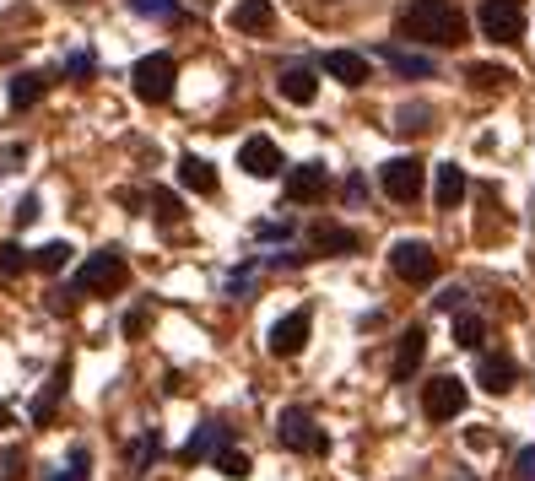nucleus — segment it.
<instances>
[{
	"mask_svg": "<svg viewBox=\"0 0 535 481\" xmlns=\"http://www.w3.org/2000/svg\"><path fill=\"white\" fill-rule=\"evenodd\" d=\"M227 438H233V433H227L222 422H200V433H195V444L184 449V460H206V454H217L227 444Z\"/></svg>",
	"mask_w": 535,
	"mask_h": 481,
	"instance_id": "obj_24",
	"label": "nucleus"
},
{
	"mask_svg": "<svg viewBox=\"0 0 535 481\" xmlns=\"http://www.w3.org/2000/svg\"><path fill=\"white\" fill-rule=\"evenodd\" d=\"M87 465H92V460H87V449L76 444V449H71V471H65V476H55V481H87Z\"/></svg>",
	"mask_w": 535,
	"mask_h": 481,
	"instance_id": "obj_32",
	"label": "nucleus"
},
{
	"mask_svg": "<svg viewBox=\"0 0 535 481\" xmlns=\"http://www.w3.org/2000/svg\"><path fill=\"white\" fill-rule=\"evenodd\" d=\"M65 384H71V363H60V368H55V379H49V390L33 400V422H38V427H44V422L60 411V400H65Z\"/></svg>",
	"mask_w": 535,
	"mask_h": 481,
	"instance_id": "obj_20",
	"label": "nucleus"
},
{
	"mask_svg": "<svg viewBox=\"0 0 535 481\" xmlns=\"http://www.w3.org/2000/svg\"><path fill=\"white\" fill-rule=\"evenodd\" d=\"M217 471H222L227 481H244V476H249V454H244V449H227V444H222V449H217Z\"/></svg>",
	"mask_w": 535,
	"mask_h": 481,
	"instance_id": "obj_29",
	"label": "nucleus"
},
{
	"mask_svg": "<svg viewBox=\"0 0 535 481\" xmlns=\"http://www.w3.org/2000/svg\"><path fill=\"white\" fill-rule=\"evenodd\" d=\"M390 265H395L400 282H411V287H427L438 276V255H433V244H422V238H400L390 249Z\"/></svg>",
	"mask_w": 535,
	"mask_h": 481,
	"instance_id": "obj_5",
	"label": "nucleus"
},
{
	"mask_svg": "<svg viewBox=\"0 0 535 481\" xmlns=\"http://www.w3.org/2000/svg\"><path fill=\"white\" fill-rule=\"evenodd\" d=\"M254 238H287V227L282 222H260V227H254Z\"/></svg>",
	"mask_w": 535,
	"mask_h": 481,
	"instance_id": "obj_39",
	"label": "nucleus"
},
{
	"mask_svg": "<svg viewBox=\"0 0 535 481\" xmlns=\"http://www.w3.org/2000/svg\"><path fill=\"white\" fill-rule=\"evenodd\" d=\"M125 282H130V265L119 249H98V255H87V265L76 271V292H87V298H114Z\"/></svg>",
	"mask_w": 535,
	"mask_h": 481,
	"instance_id": "obj_2",
	"label": "nucleus"
},
{
	"mask_svg": "<svg viewBox=\"0 0 535 481\" xmlns=\"http://www.w3.org/2000/svg\"><path fill=\"white\" fill-rule=\"evenodd\" d=\"M460 298H465V292H460V287H444V292H438V298H433V303H438V309H444V314H454V309H460Z\"/></svg>",
	"mask_w": 535,
	"mask_h": 481,
	"instance_id": "obj_36",
	"label": "nucleus"
},
{
	"mask_svg": "<svg viewBox=\"0 0 535 481\" xmlns=\"http://www.w3.org/2000/svg\"><path fill=\"white\" fill-rule=\"evenodd\" d=\"M71 6H82V0H71Z\"/></svg>",
	"mask_w": 535,
	"mask_h": 481,
	"instance_id": "obj_41",
	"label": "nucleus"
},
{
	"mask_svg": "<svg viewBox=\"0 0 535 481\" xmlns=\"http://www.w3.org/2000/svg\"><path fill=\"white\" fill-rule=\"evenodd\" d=\"M514 379H519V368H514V357H503V352H487L476 363V384L487 395H508V390H514Z\"/></svg>",
	"mask_w": 535,
	"mask_h": 481,
	"instance_id": "obj_14",
	"label": "nucleus"
},
{
	"mask_svg": "<svg viewBox=\"0 0 535 481\" xmlns=\"http://www.w3.org/2000/svg\"><path fill=\"white\" fill-rule=\"evenodd\" d=\"M6 427H11V411H6V406H0V433H6Z\"/></svg>",
	"mask_w": 535,
	"mask_h": 481,
	"instance_id": "obj_40",
	"label": "nucleus"
},
{
	"mask_svg": "<svg viewBox=\"0 0 535 481\" xmlns=\"http://www.w3.org/2000/svg\"><path fill=\"white\" fill-rule=\"evenodd\" d=\"M422 179H427V168L417 163V157H390V163L379 168V184H384V195L400 200V206H411V200L422 195Z\"/></svg>",
	"mask_w": 535,
	"mask_h": 481,
	"instance_id": "obj_7",
	"label": "nucleus"
},
{
	"mask_svg": "<svg viewBox=\"0 0 535 481\" xmlns=\"http://www.w3.org/2000/svg\"><path fill=\"white\" fill-rule=\"evenodd\" d=\"M465 82L476 92H503V87H514V71L508 65H465Z\"/></svg>",
	"mask_w": 535,
	"mask_h": 481,
	"instance_id": "obj_23",
	"label": "nucleus"
},
{
	"mask_svg": "<svg viewBox=\"0 0 535 481\" xmlns=\"http://www.w3.org/2000/svg\"><path fill=\"white\" fill-rule=\"evenodd\" d=\"M152 206H157V217H163L168 227L184 217V206H179V195H173V190H152Z\"/></svg>",
	"mask_w": 535,
	"mask_h": 481,
	"instance_id": "obj_30",
	"label": "nucleus"
},
{
	"mask_svg": "<svg viewBox=\"0 0 535 481\" xmlns=\"http://www.w3.org/2000/svg\"><path fill=\"white\" fill-rule=\"evenodd\" d=\"M276 427H282V444H287L292 454H325V449H330V438L319 433V427H314V417H309L303 406H287V411H282V422H276Z\"/></svg>",
	"mask_w": 535,
	"mask_h": 481,
	"instance_id": "obj_8",
	"label": "nucleus"
},
{
	"mask_svg": "<svg viewBox=\"0 0 535 481\" xmlns=\"http://www.w3.org/2000/svg\"><path fill=\"white\" fill-rule=\"evenodd\" d=\"M481 341H487V325H481L476 314H454V346H465V352H476Z\"/></svg>",
	"mask_w": 535,
	"mask_h": 481,
	"instance_id": "obj_25",
	"label": "nucleus"
},
{
	"mask_svg": "<svg viewBox=\"0 0 535 481\" xmlns=\"http://www.w3.org/2000/svg\"><path fill=\"white\" fill-rule=\"evenodd\" d=\"M65 71H71L76 82H87V76L98 71V60H92V55H71V60H65Z\"/></svg>",
	"mask_w": 535,
	"mask_h": 481,
	"instance_id": "obj_34",
	"label": "nucleus"
},
{
	"mask_svg": "<svg viewBox=\"0 0 535 481\" xmlns=\"http://www.w3.org/2000/svg\"><path fill=\"white\" fill-rule=\"evenodd\" d=\"M319 65H325L336 82H346V87H363V82H368V60L352 55V49H330V55L319 60Z\"/></svg>",
	"mask_w": 535,
	"mask_h": 481,
	"instance_id": "obj_17",
	"label": "nucleus"
},
{
	"mask_svg": "<svg viewBox=\"0 0 535 481\" xmlns=\"http://www.w3.org/2000/svg\"><path fill=\"white\" fill-rule=\"evenodd\" d=\"M379 60L390 65V71H400V76H417V82H427V76L438 71V65L427 60V55H411V49H395V44H384V49H379Z\"/></svg>",
	"mask_w": 535,
	"mask_h": 481,
	"instance_id": "obj_19",
	"label": "nucleus"
},
{
	"mask_svg": "<svg viewBox=\"0 0 535 481\" xmlns=\"http://www.w3.org/2000/svg\"><path fill=\"white\" fill-rule=\"evenodd\" d=\"M357 244H363V238H357L352 227H341V222H314L309 227V249H314V255H357Z\"/></svg>",
	"mask_w": 535,
	"mask_h": 481,
	"instance_id": "obj_13",
	"label": "nucleus"
},
{
	"mask_svg": "<svg viewBox=\"0 0 535 481\" xmlns=\"http://www.w3.org/2000/svg\"><path fill=\"white\" fill-rule=\"evenodd\" d=\"M276 92H282L287 103H303V109H309V103L319 98V76H314V65H287L282 82H276Z\"/></svg>",
	"mask_w": 535,
	"mask_h": 481,
	"instance_id": "obj_16",
	"label": "nucleus"
},
{
	"mask_svg": "<svg viewBox=\"0 0 535 481\" xmlns=\"http://www.w3.org/2000/svg\"><path fill=\"white\" fill-rule=\"evenodd\" d=\"M130 11H136V17H152V22H179L184 17L179 0H130Z\"/></svg>",
	"mask_w": 535,
	"mask_h": 481,
	"instance_id": "obj_26",
	"label": "nucleus"
},
{
	"mask_svg": "<svg viewBox=\"0 0 535 481\" xmlns=\"http://www.w3.org/2000/svg\"><path fill=\"white\" fill-rule=\"evenodd\" d=\"M173 76H179V65H173V55H141L136 71H130V82H136V98L141 103H168L173 98Z\"/></svg>",
	"mask_w": 535,
	"mask_h": 481,
	"instance_id": "obj_3",
	"label": "nucleus"
},
{
	"mask_svg": "<svg viewBox=\"0 0 535 481\" xmlns=\"http://www.w3.org/2000/svg\"><path fill=\"white\" fill-rule=\"evenodd\" d=\"M227 22H233L238 33H271L276 28V6L271 0H238V6L227 11Z\"/></svg>",
	"mask_w": 535,
	"mask_h": 481,
	"instance_id": "obj_15",
	"label": "nucleus"
},
{
	"mask_svg": "<svg viewBox=\"0 0 535 481\" xmlns=\"http://www.w3.org/2000/svg\"><path fill=\"white\" fill-rule=\"evenodd\" d=\"M325 190H330V173L319 163H303V168L287 173V200L292 206H314V200H325Z\"/></svg>",
	"mask_w": 535,
	"mask_h": 481,
	"instance_id": "obj_11",
	"label": "nucleus"
},
{
	"mask_svg": "<svg viewBox=\"0 0 535 481\" xmlns=\"http://www.w3.org/2000/svg\"><path fill=\"white\" fill-rule=\"evenodd\" d=\"M433 200H438L444 211H454V206H460V200H465V168H454V163H444V168H438Z\"/></svg>",
	"mask_w": 535,
	"mask_h": 481,
	"instance_id": "obj_22",
	"label": "nucleus"
},
{
	"mask_svg": "<svg viewBox=\"0 0 535 481\" xmlns=\"http://www.w3.org/2000/svg\"><path fill=\"white\" fill-rule=\"evenodd\" d=\"M476 22L492 44H519L525 38V0H481Z\"/></svg>",
	"mask_w": 535,
	"mask_h": 481,
	"instance_id": "obj_4",
	"label": "nucleus"
},
{
	"mask_svg": "<svg viewBox=\"0 0 535 481\" xmlns=\"http://www.w3.org/2000/svg\"><path fill=\"white\" fill-rule=\"evenodd\" d=\"M49 82H55L49 71H22V76H11V109H17V114L33 109V103L49 92Z\"/></svg>",
	"mask_w": 535,
	"mask_h": 481,
	"instance_id": "obj_18",
	"label": "nucleus"
},
{
	"mask_svg": "<svg viewBox=\"0 0 535 481\" xmlns=\"http://www.w3.org/2000/svg\"><path fill=\"white\" fill-rule=\"evenodd\" d=\"M146 325H152V314H146V309L130 314V319H125V336H146Z\"/></svg>",
	"mask_w": 535,
	"mask_h": 481,
	"instance_id": "obj_37",
	"label": "nucleus"
},
{
	"mask_svg": "<svg viewBox=\"0 0 535 481\" xmlns=\"http://www.w3.org/2000/svg\"><path fill=\"white\" fill-rule=\"evenodd\" d=\"M422 357H427V330H422V325H411L406 336L395 341V363H390V379H395V384H406L411 373L422 368Z\"/></svg>",
	"mask_w": 535,
	"mask_h": 481,
	"instance_id": "obj_12",
	"label": "nucleus"
},
{
	"mask_svg": "<svg viewBox=\"0 0 535 481\" xmlns=\"http://www.w3.org/2000/svg\"><path fill=\"white\" fill-rule=\"evenodd\" d=\"M238 168H244L249 179H276V173H282V146L265 141V136H249L238 146Z\"/></svg>",
	"mask_w": 535,
	"mask_h": 481,
	"instance_id": "obj_10",
	"label": "nucleus"
},
{
	"mask_svg": "<svg viewBox=\"0 0 535 481\" xmlns=\"http://www.w3.org/2000/svg\"><path fill=\"white\" fill-rule=\"evenodd\" d=\"M33 217H38V200H33V195H22V200H17V222L28 227Z\"/></svg>",
	"mask_w": 535,
	"mask_h": 481,
	"instance_id": "obj_38",
	"label": "nucleus"
},
{
	"mask_svg": "<svg viewBox=\"0 0 535 481\" xmlns=\"http://www.w3.org/2000/svg\"><path fill=\"white\" fill-rule=\"evenodd\" d=\"M33 265H38V271H44V276L65 271V265H71V244H44V249H38V255H33Z\"/></svg>",
	"mask_w": 535,
	"mask_h": 481,
	"instance_id": "obj_28",
	"label": "nucleus"
},
{
	"mask_svg": "<svg viewBox=\"0 0 535 481\" xmlns=\"http://www.w3.org/2000/svg\"><path fill=\"white\" fill-rule=\"evenodd\" d=\"M0 271H6V276H22V271H28V255H22L17 244H0Z\"/></svg>",
	"mask_w": 535,
	"mask_h": 481,
	"instance_id": "obj_31",
	"label": "nucleus"
},
{
	"mask_svg": "<svg viewBox=\"0 0 535 481\" xmlns=\"http://www.w3.org/2000/svg\"><path fill=\"white\" fill-rule=\"evenodd\" d=\"M22 157H28V146H6V152H0V179H6V173H17Z\"/></svg>",
	"mask_w": 535,
	"mask_h": 481,
	"instance_id": "obj_35",
	"label": "nucleus"
},
{
	"mask_svg": "<svg viewBox=\"0 0 535 481\" xmlns=\"http://www.w3.org/2000/svg\"><path fill=\"white\" fill-rule=\"evenodd\" d=\"M427 119H433L427 103H406V109L395 114V130H400V136H417V130H427Z\"/></svg>",
	"mask_w": 535,
	"mask_h": 481,
	"instance_id": "obj_27",
	"label": "nucleus"
},
{
	"mask_svg": "<svg viewBox=\"0 0 535 481\" xmlns=\"http://www.w3.org/2000/svg\"><path fill=\"white\" fill-rule=\"evenodd\" d=\"M179 179H184V190H195V195H217V168H211L206 157H179Z\"/></svg>",
	"mask_w": 535,
	"mask_h": 481,
	"instance_id": "obj_21",
	"label": "nucleus"
},
{
	"mask_svg": "<svg viewBox=\"0 0 535 481\" xmlns=\"http://www.w3.org/2000/svg\"><path fill=\"white\" fill-rule=\"evenodd\" d=\"M309 330H314V314L309 309H292V314H282L271 325V357H298L303 352V341H309Z\"/></svg>",
	"mask_w": 535,
	"mask_h": 481,
	"instance_id": "obj_9",
	"label": "nucleus"
},
{
	"mask_svg": "<svg viewBox=\"0 0 535 481\" xmlns=\"http://www.w3.org/2000/svg\"><path fill=\"white\" fill-rule=\"evenodd\" d=\"M465 400H471V390H465L454 373H438V379L422 390V411H427L433 422H454V417L465 411Z\"/></svg>",
	"mask_w": 535,
	"mask_h": 481,
	"instance_id": "obj_6",
	"label": "nucleus"
},
{
	"mask_svg": "<svg viewBox=\"0 0 535 481\" xmlns=\"http://www.w3.org/2000/svg\"><path fill=\"white\" fill-rule=\"evenodd\" d=\"M400 38H417V44H433V49H454L465 44V11L454 0H411L400 11Z\"/></svg>",
	"mask_w": 535,
	"mask_h": 481,
	"instance_id": "obj_1",
	"label": "nucleus"
},
{
	"mask_svg": "<svg viewBox=\"0 0 535 481\" xmlns=\"http://www.w3.org/2000/svg\"><path fill=\"white\" fill-rule=\"evenodd\" d=\"M514 476H519V481H535V444L514 454Z\"/></svg>",
	"mask_w": 535,
	"mask_h": 481,
	"instance_id": "obj_33",
	"label": "nucleus"
}]
</instances>
